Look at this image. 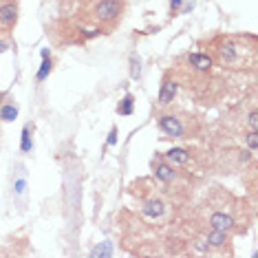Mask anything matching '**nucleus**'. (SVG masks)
Wrapping results in <instances>:
<instances>
[{
    "label": "nucleus",
    "mask_w": 258,
    "mask_h": 258,
    "mask_svg": "<svg viewBox=\"0 0 258 258\" xmlns=\"http://www.w3.org/2000/svg\"><path fill=\"white\" fill-rule=\"evenodd\" d=\"M187 62H190L197 71H210L212 64H214V60L208 53H190L187 55Z\"/></svg>",
    "instance_id": "obj_7"
},
{
    "label": "nucleus",
    "mask_w": 258,
    "mask_h": 258,
    "mask_svg": "<svg viewBox=\"0 0 258 258\" xmlns=\"http://www.w3.org/2000/svg\"><path fill=\"white\" fill-rule=\"evenodd\" d=\"M124 14V0H97L93 5V16L99 22H106V25H113L121 18Z\"/></svg>",
    "instance_id": "obj_1"
},
{
    "label": "nucleus",
    "mask_w": 258,
    "mask_h": 258,
    "mask_svg": "<svg viewBox=\"0 0 258 258\" xmlns=\"http://www.w3.org/2000/svg\"><path fill=\"white\" fill-rule=\"evenodd\" d=\"M159 128H161V133L168 135V137H181V135H183V124H181V119L174 115H161Z\"/></svg>",
    "instance_id": "obj_3"
},
{
    "label": "nucleus",
    "mask_w": 258,
    "mask_h": 258,
    "mask_svg": "<svg viewBox=\"0 0 258 258\" xmlns=\"http://www.w3.org/2000/svg\"><path fill=\"white\" fill-rule=\"evenodd\" d=\"M245 142H247L251 152H256L258 150V133L256 131H249V135H247V139H245Z\"/></svg>",
    "instance_id": "obj_18"
},
{
    "label": "nucleus",
    "mask_w": 258,
    "mask_h": 258,
    "mask_svg": "<svg viewBox=\"0 0 258 258\" xmlns=\"http://www.w3.org/2000/svg\"><path fill=\"white\" fill-rule=\"evenodd\" d=\"M3 102H5V93L0 91V104H3Z\"/></svg>",
    "instance_id": "obj_24"
},
{
    "label": "nucleus",
    "mask_w": 258,
    "mask_h": 258,
    "mask_svg": "<svg viewBox=\"0 0 258 258\" xmlns=\"http://www.w3.org/2000/svg\"><path fill=\"white\" fill-rule=\"evenodd\" d=\"M131 75L133 78H139L142 75V60L137 55H131Z\"/></svg>",
    "instance_id": "obj_17"
},
{
    "label": "nucleus",
    "mask_w": 258,
    "mask_h": 258,
    "mask_svg": "<svg viewBox=\"0 0 258 258\" xmlns=\"http://www.w3.org/2000/svg\"><path fill=\"white\" fill-rule=\"evenodd\" d=\"M144 212L150 216V219H159V216L166 212V205H163V201H159V199H150V201L144 203Z\"/></svg>",
    "instance_id": "obj_9"
},
{
    "label": "nucleus",
    "mask_w": 258,
    "mask_h": 258,
    "mask_svg": "<svg viewBox=\"0 0 258 258\" xmlns=\"http://www.w3.org/2000/svg\"><path fill=\"white\" fill-rule=\"evenodd\" d=\"M91 256H93V258H99V256H102V258H108V256H113V247H110V243H99L97 247L91 251Z\"/></svg>",
    "instance_id": "obj_14"
},
{
    "label": "nucleus",
    "mask_w": 258,
    "mask_h": 258,
    "mask_svg": "<svg viewBox=\"0 0 258 258\" xmlns=\"http://www.w3.org/2000/svg\"><path fill=\"white\" fill-rule=\"evenodd\" d=\"M181 7V0H170V9H172V11H177Z\"/></svg>",
    "instance_id": "obj_21"
},
{
    "label": "nucleus",
    "mask_w": 258,
    "mask_h": 258,
    "mask_svg": "<svg viewBox=\"0 0 258 258\" xmlns=\"http://www.w3.org/2000/svg\"><path fill=\"white\" fill-rule=\"evenodd\" d=\"M163 157H166L168 163H179V166H181V163H187V159H190V152H187L185 148H170Z\"/></svg>",
    "instance_id": "obj_11"
},
{
    "label": "nucleus",
    "mask_w": 258,
    "mask_h": 258,
    "mask_svg": "<svg viewBox=\"0 0 258 258\" xmlns=\"http://www.w3.org/2000/svg\"><path fill=\"white\" fill-rule=\"evenodd\" d=\"M210 225H212V230H223V232H232L234 230V219L230 214L225 212H214L212 216H210Z\"/></svg>",
    "instance_id": "obj_5"
},
{
    "label": "nucleus",
    "mask_w": 258,
    "mask_h": 258,
    "mask_svg": "<svg viewBox=\"0 0 258 258\" xmlns=\"http://www.w3.org/2000/svg\"><path fill=\"white\" fill-rule=\"evenodd\" d=\"M16 117H18V106L14 102L0 104V121H14Z\"/></svg>",
    "instance_id": "obj_12"
},
{
    "label": "nucleus",
    "mask_w": 258,
    "mask_h": 258,
    "mask_svg": "<svg viewBox=\"0 0 258 258\" xmlns=\"http://www.w3.org/2000/svg\"><path fill=\"white\" fill-rule=\"evenodd\" d=\"M22 152H29L31 150V128L25 126V131H22Z\"/></svg>",
    "instance_id": "obj_16"
},
{
    "label": "nucleus",
    "mask_w": 258,
    "mask_h": 258,
    "mask_svg": "<svg viewBox=\"0 0 258 258\" xmlns=\"http://www.w3.org/2000/svg\"><path fill=\"white\" fill-rule=\"evenodd\" d=\"M177 82L174 80H163L161 84V91H159V104L161 106H168V104H172V99L177 97Z\"/></svg>",
    "instance_id": "obj_6"
},
{
    "label": "nucleus",
    "mask_w": 258,
    "mask_h": 258,
    "mask_svg": "<svg viewBox=\"0 0 258 258\" xmlns=\"http://www.w3.org/2000/svg\"><path fill=\"white\" fill-rule=\"evenodd\" d=\"M5 49H7V42H3V40H0V53H3Z\"/></svg>",
    "instance_id": "obj_23"
},
{
    "label": "nucleus",
    "mask_w": 258,
    "mask_h": 258,
    "mask_svg": "<svg viewBox=\"0 0 258 258\" xmlns=\"http://www.w3.org/2000/svg\"><path fill=\"white\" fill-rule=\"evenodd\" d=\"M247 126H249V131H256V133H258V113H256V110H254V113H249Z\"/></svg>",
    "instance_id": "obj_19"
},
{
    "label": "nucleus",
    "mask_w": 258,
    "mask_h": 258,
    "mask_svg": "<svg viewBox=\"0 0 258 258\" xmlns=\"http://www.w3.org/2000/svg\"><path fill=\"white\" fill-rule=\"evenodd\" d=\"M18 22V3L16 0H0V29H14Z\"/></svg>",
    "instance_id": "obj_2"
},
{
    "label": "nucleus",
    "mask_w": 258,
    "mask_h": 258,
    "mask_svg": "<svg viewBox=\"0 0 258 258\" xmlns=\"http://www.w3.org/2000/svg\"><path fill=\"white\" fill-rule=\"evenodd\" d=\"M230 240V236H227V232H223V230H212L208 234V238H205V243H208V247H223V245Z\"/></svg>",
    "instance_id": "obj_10"
},
{
    "label": "nucleus",
    "mask_w": 258,
    "mask_h": 258,
    "mask_svg": "<svg viewBox=\"0 0 258 258\" xmlns=\"http://www.w3.org/2000/svg\"><path fill=\"white\" fill-rule=\"evenodd\" d=\"M133 110H135V97L128 93V95L117 104V113L119 115H133Z\"/></svg>",
    "instance_id": "obj_13"
},
{
    "label": "nucleus",
    "mask_w": 258,
    "mask_h": 258,
    "mask_svg": "<svg viewBox=\"0 0 258 258\" xmlns=\"http://www.w3.org/2000/svg\"><path fill=\"white\" fill-rule=\"evenodd\" d=\"M155 177L163 181V183H170V181H174V168L172 163H155Z\"/></svg>",
    "instance_id": "obj_8"
},
{
    "label": "nucleus",
    "mask_w": 258,
    "mask_h": 258,
    "mask_svg": "<svg viewBox=\"0 0 258 258\" xmlns=\"http://www.w3.org/2000/svg\"><path fill=\"white\" fill-rule=\"evenodd\" d=\"M216 51H219L221 62H225V64H234L236 62V57H238V46L234 44L232 40H223Z\"/></svg>",
    "instance_id": "obj_4"
},
{
    "label": "nucleus",
    "mask_w": 258,
    "mask_h": 258,
    "mask_svg": "<svg viewBox=\"0 0 258 258\" xmlns=\"http://www.w3.org/2000/svg\"><path fill=\"white\" fill-rule=\"evenodd\" d=\"M16 192H18V195L25 192V181H18V183H16Z\"/></svg>",
    "instance_id": "obj_22"
},
{
    "label": "nucleus",
    "mask_w": 258,
    "mask_h": 258,
    "mask_svg": "<svg viewBox=\"0 0 258 258\" xmlns=\"http://www.w3.org/2000/svg\"><path fill=\"white\" fill-rule=\"evenodd\" d=\"M51 69H53V62H51V57H42V64H40V71H38V82L46 80V75L51 73Z\"/></svg>",
    "instance_id": "obj_15"
},
{
    "label": "nucleus",
    "mask_w": 258,
    "mask_h": 258,
    "mask_svg": "<svg viewBox=\"0 0 258 258\" xmlns=\"http://www.w3.org/2000/svg\"><path fill=\"white\" fill-rule=\"evenodd\" d=\"M115 144H117V128H113L108 135V146H115Z\"/></svg>",
    "instance_id": "obj_20"
}]
</instances>
